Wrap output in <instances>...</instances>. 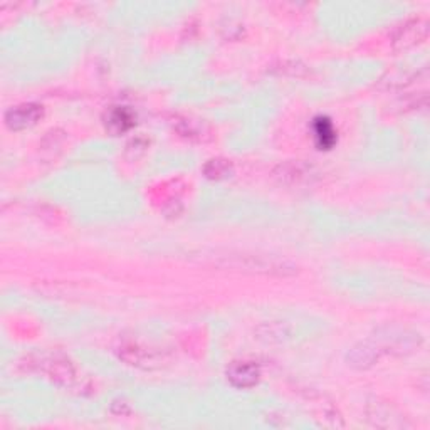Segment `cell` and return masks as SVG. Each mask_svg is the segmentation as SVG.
Segmentation results:
<instances>
[{
	"instance_id": "1",
	"label": "cell",
	"mask_w": 430,
	"mask_h": 430,
	"mask_svg": "<svg viewBox=\"0 0 430 430\" xmlns=\"http://www.w3.org/2000/svg\"><path fill=\"white\" fill-rule=\"evenodd\" d=\"M212 259V264L226 269H235L244 272H258V274H276L287 276L293 274L296 267L287 260L276 258L269 254H254V252H214L207 256Z\"/></svg>"
},
{
	"instance_id": "2",
	"label": "cell",
	"mask_w": 430,
	"mask_h": 430,
	"mask_svg": "<svg viewBox=\"0 0 430 430\" xmlns=\"http://www.w3.org/2000/svg\"><path fill=\"white\" fill-rule=\"evenodd\" d=\"M41 116H42L41 106L29 102V105H21L9 109L6 114V123L12 129H22L34 125Z\"/></svg>"
},
{
	"instance_id": "3",
	"label": "cell",
	"mask_w": 430,
	"mask_h": 430,
	"mask_svg": "<svg viewBox=\"0 0 430 430\" xmlns=\"http://www.w3.org/2000/svg\"><path fill=\"white\" fill-rule=\"evenodd\" d=\"M227 377L231 384L239 388H249L259 380V368L251 361H235L227 370Z\"/></svg>"
},
{
	"instance_id": "4",
	"label": "cell",
	"mask_w": 430,
	"mask_h": 430,
	"mask_svg": "<svg viewBox=\"0 0 430 430\" xmlns=\"http://www.w3.org/2000/svg\"><path fill=\"white\" fill-rule=\"evenodd\" d=\"M133 125V114L126 108H116L109 113L106 126L111 129L113 133H123L129 126Z\"/></svg>"
},
{
	"instance_id": "5",
	"label": "cell",
	"mask_w": 430,
	"mask_h": 430,
	"mask_svg": "<svg viewBox=\"0 0 430 430\" xmlns=\"http://www.w3.org/2000/svg\"><path fill=\"white\" fill-rule=\"evenodd\" d=\"M204 170L208 179H224L231 172V165L226 160H210L205 165Z\"/></svg>"
},
{
	"instance_id": "6",
	"label": "cell",
	"mask_w": 430,
	"mask_h": 430,
	"mask_svg": "<svg viewBox=\"0 0 430 430\" xmlns=\"http://www.w3.org/2000/svg\"><path fill=\"white\" fill-rule=\"evenodd\" d=\"M316 136L321 140L323 147H330L331 143L334 141V132H333V126L328 120H319L318 123V129H316Z\"/></svg>"
}]
</instances>
